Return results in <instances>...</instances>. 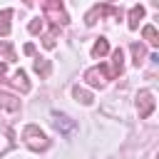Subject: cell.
<instances>
[{
	"instance_id": "cell-1",
	"label": "cell",
	"mask_w": 159,
	"mask_h": 159,
	"mask_svg": "<svg viewBox=\"0 0 159 159\" xmlns=\"http://www.w3.org/2000/svg\"><path fill=\"white\" fill-rule=\"evenodd\" d=\"M137 99H139V117H147V114L154 109L152 92H147V89H144V92H139V97H137Z\"/></svg>"
},
{
	"instance_id": "cell-6",
	"label": "cell",
	"mask_w": 159,
	"mask_h": 159,
	"mask_svg": "<svg viewBox=\"0 0 159 159\" xmlns=\"http://www.w3.org/2000/svg\"><path fill=\"white\" fill-rule=\"evenodd\" d=\"M25 80H27V77H25V72L20 70V72L15 75V84H20V87H22V92H27V89H30V84H27Z\"/></svg>"
},
{
	"instance_id": "cell-8",
	"label": "cell",
	"mask_w": 159,
	"mask_h": 159,
	"mask_svg": "<svg viewBox=\"0 0 159 159\" xmlns=\"http://www.w3.org/2000/svg\"><path fill=\"white\" fill-rule=\"evenodd\" d=\"M35 70H37L40 75H47V72H50V65H47L45 60H37V62H35Z\"/></svg>"
},
{
	"instance_id": "cell-7",
	"label": "cell",
	"mask_w": 159,
	"mask_h": 159,
	"mask_svg": "<svg viewBox=\"0 0 159 159\" xmlns=\"http://www.w3.org/2000/svg\"><path fill=\"white\" fill-rule=\"evenodd\" d=\"M144 37H147L152 45H157V42H159V40H157V30H154V27H144Z\"/></svg>"
},
{
	"instance_id": "cell-3",
	"label": "cell",
	"mask_w": 159,
	"mask_h": 159,
	"mask_svg": "<svg viewBox=\"0 0 159 159\" xmlns=\"http://www.w3.org/2000/svg\"><path fill=\"white\" fill-rule=\"evenodd\" d=\"M10 17H12V10H2L0 12V35H7L10 32V22H7Z\"/></svg>"
},
{
	"instance_id": "cell-10",
	"label": "cell",
	"mask_w": 159,
	"mask_h": 159,
	"mask_svg": "<svg viewBox=\"0 0 159 159\" xmlns=\"http://www.w3.org/2000/svg\"><path fill=\"white\" fill-rule=\"evenodd\" d=\"M2 72H5V65H0V77H2Z\"/></svg>"
},
{
	"instance_id": "cell-2",
	"label": "cell",
	"mask_w": 159,
	"mask_h": 159,
	"mask_svg": "<svg viewBox=\"0 0 159 159\" xmlns=\"http://www.w3.org/2000/svg\"><path fill=\"white\" fill-rule=\"evenodd\" d=\"M0 107H5V109H10V112H15V109L20 107V102H17L15 97H10V94H0Z\"/></svg>"
},
{
	"instance_id": "cell-11",
	"label": "cell",
	"mask_w": 159,
	"mask_h": 159,
	"mask_svg": "<svg viewBox=\"0 0 159 159\" xmlns=\"http://www.w3.org/2000/svg\"><path fill=\"white\" fill-rule=\"evenodd\" d=\"M27 2H30V0H27Z\"/></svg>"
},
{
	"instance_id": "cell-5",
	"label": "cell",
	"mask_w": 159,
	"mask_h": 159,
	"mask_svg": "<svg viewBox=\"0 0 159 159\" xmlns=\"http://www.w3.org/2000/svg\"><path fill=\"white\" fill-rule=\"evenodd\" d=\"M107 50H109V45H107V40H99L94 47H92V55H97V57H102V55H107Z\"/></svg>"
},
{
	"instance_id": "cell-9",
	"label": "cell",
	"mask_w": 159,
	"mask_h": 159,
	"mask_svg": "<svg viewBox=\"0 0 159 159\" xmlns=\"http://www.w3.org/2000/svg\"><path fill=\"white\" fill-rule=\"evenodd\" d=\"M75 97H80V99H82L84 104L89 102V94H87V92H80V89H75Z\"/></svg>"
},
{
	"instance_id": "cell-4",
	"label": "cell",
	"mask_w": 159,
	"mask_h": 159,
	"mask_svg": "<svg viewBox=\"0 0 159 159\" xmlns=\"http://www.w3.org/2000/svg\"><path fill=\"white\" fill-rule=\"evenodd\" d=\"M142 15H144V10H142V7H134V10L129 12V27H132V30L139 25V17H142Z\"/></svg>"
}]
</instances>
